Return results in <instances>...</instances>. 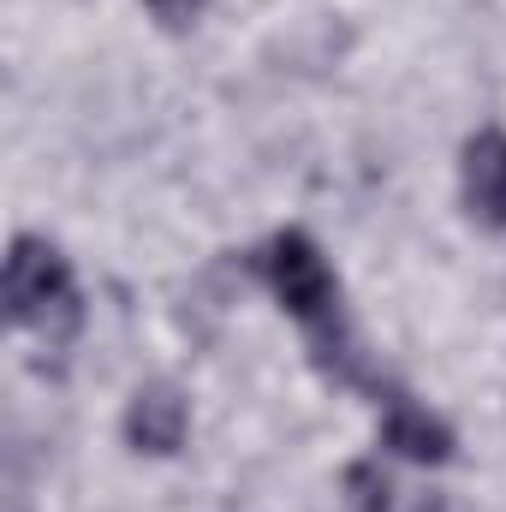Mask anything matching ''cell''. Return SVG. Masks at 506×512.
Wrapping results in <instances>:
<instances>
[{"label":"cell","mask_w":506,"mask_h":512,"mask_svg":"<svg viewBox=\"0 0 506 512\" xmlns=\"http://www.w3.org/2000/svg\"><path fill=\"white\" fill-rule=\"evenodd\" d=\"M262 274L274 280L280 304L310 328V346H316L322 370H334L340 382H364V358H358V340L340 322V286H334L322 251L304 233H280L262 256Z\"/></svg>","instance_id":"1"},{"label":"cell","mask_w":506,"mask_h":512,"mask_svg":"<svg viewBox=\"0 0 506 512\" xmlns=\"http://www.w3.org/2000/svg\"><path fill=\"white\" fill-rule=\"evenodd\" d=\"M66 298H78V292H72V274H66L60 251L42 245V239H18L12 262H6V310H12V322H42Z\"/></svg>","instance_id":"2"},{"label":"cell","mask_w":506,"mask_h":512,"mask_svg":"<svg viewBox=\"0 0 506 512\" xmlns=\"http://www.w3.org/2000/svg\"><path fill=\"white\" fill-rule=\"evenodd\" d=\"M465 203L483 227H506V131H477L465 143Z\"/></svg>","instance_id":"3"},{"label":"cell","mask_w":506,"mask_h":512,"mask_svg":"<svg viewBox=\"0 0 506 512\" xmlns=\"http://www.w3.org/2000/svg\"><path fill=\"white\" fill-rule=\"evenodd\" d=\"M185 423H191V411H185L179 387H167V382L137 387V399L126 411V435H131V447H143V453H179Z\"/></svg>","instance_id":"4"},{"label":"cell","mask_w":506,"mask_h":512,"mask_svg":"<svg viewBox=\"0 0 506 512\" xmlns=\"http://www.w3.org/2000/svg\"><path fill=\"white\" fill-rule=\"evenodd\" d=\"M381 441H387L393 453L417 459V465H441V459L453 453V435H447V423H435L429 411H417V405H405V399H393V405H387Z\"/></svg>","instance_id":"5"},{"label":"cell","mask_w":506,"mask_h":512,"mask_svg":"<svg viewBox=\"0 0 506 512\" xmlns=\"http://www.w3.org/2000/svg\"><path fill=\"white\" fill-rule=\"evenodd\" d=\"M346 495L358 512H387L393 507V477L381 471V459H358V465H346Z\"/></svg>","instance_id":"6"},{"label":"cell","mask_w":506,"mask_h":512,"mask_svg":"<svg viewBox=\"0 0 506 512\" xmlns=\"http://www.w3.org/2000/svg\"><path fill=\"white\" fill-rule=\"evenodd\" d=\"M203 6H209V0H149V12H155L167 30H191V24L203 18Z\"/></svg>","instance_id":"7"}]
</instances>
